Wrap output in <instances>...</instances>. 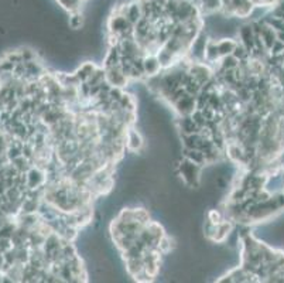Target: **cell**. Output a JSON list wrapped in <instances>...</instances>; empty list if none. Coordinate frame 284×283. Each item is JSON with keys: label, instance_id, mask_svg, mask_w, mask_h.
I'll list each match as a JSON object with an SVG mask.
<instances>
[{"label": "cell", "instance_id": "6da1fadb", "mask_svg": "<svg viewBox=\"0 0 284 283\" xmlns=\"http://www.w3.org/2000/svg\"><path fill=\"white\" fill-rule=\"evenodd\" d=\"M199 169H201V166L192 163L191 160H188L186 157H184V160L178 165L180 176L183 177V181L186 183L187 186L189 187H194L199 184Z\"/></svg>", "mask_w": 284, "mask_h": 283}, {"label": "cell", "instance_id": "7a4b0ae2", "mask_svg": "<svg viewBox=\"0 0 284 283\" xmlns=\"http://www.w3.org/2000/svg\"><path fill=\"white\" fill-rule=\"evenodd\" d=\"M187 71L201 87H204L205 84H208L211 79L214 78V72L208 68L205 64H201V62H189Z\"/></svg>", "mask_w": 284, "mask_h": 283}, {"label": "cell", "instance_id": "3957f363", "mask_svg": "<svg viewBox=\"0 0 284 283\" xmlns=\"http://www.w3.org/2000/svg\"><path fill=\"white\" fill-rule=\"evenodd\" d=\"M173 105L176 107V111L180 113V116L191 115L196 109V97H192V95H189V94H186L184 97L177 99Z\"/></svg>", "mask_w": 284, "mask_h": 283}, {"label": "cell", "instance_id": "277c9868", "mask_svg": "<svg viewBox=\"0 0 284 283\" xmlns=\"http://www.w3.org/2000/svg\"><path fill=\"white\" fill-rule=\"evenodd\" d=\"M143 69H144L146 77H154V75L160 74V71L163 69V65L157 57V54H147L143 57Z\"/></svg>", "mask_w": 284, "mask_h": 283}, {"label": "cell", "instance_id": "5b68a950", "mask_svg": "<svg viewBox=\"0 0 284 283\" xmlns=\"http://www.w3.org/2000/svg\"><path fill=\"white\" fill-rule=\"evenodd\" d=\"M106 81L112 87H118V88H123L126 87L129 82V78L122 72L120 65L113 67V68L106 69Z\"/></svg>", "mask_w": 284, "mask_h": 283}, {"label": "cell", "instance_id": "8992f818", "mask_svg": "<svg viewBox=\"0 0 284 283\" xmlns=\"http://www.w3.org/2000/svg\"><path fill=\"white\" fill-rule=\"evenodd\" d=\"M144 146V140L142 135L139 133L138 130L130 129L128 130V136H126V149L130 150L132 153H139Z\"/></svg>", "mask_w": 284, "mask_h": 283}, {"label": "cell", "instance_id": "52a82bcc", "mask_svg": "<svg viewBox=\"0 0 284 283\" xmlns=\"http://www.w3.org/2000/svg\"><path fill=\"white\" fill-rule=\"evenodd\" d=\"M178 126L181 130V135H191V133H198L199 132V126L195 123V120L192 119L191 115L180 117Z\"/></svg>", "mask_w": 284, "mask_h": 283}, {"label": "cell", "instance_id": "ba28073f", "mask_svg": "<svg viewBox=\"0 0 284 283\" xmlns=\"http://www.w3.org/2000/svg\"><path fill=\"white\" fill-rule=\"evenodd\" d=\"M125 16L128 17V20L133 26H136L139 21L143 19V10H142L140 3L139 1H133V3L128 4V9H126V14Z\"/></svg>", "mask_w": 284, "mask_h": 283}, {"label": "cell", "instance_id": "9c48e42d", "mask_svg": "<svg viewBox=\"0 0 284 283\" xmlns=\"http://www.w3.org/2000/svg\"><path fill=\"white\" fill-rule=\"evenodd\" d=\"M184 157L191 160L192 163H195L198 166H204L206 165V159H205V153L199 149H186L184 147Z\"/></svg>", "mask_w": 284, "mask_h": 283}, {"label": "cell", "instance_id": "30bf717a", "mask_svg": "<svg viewBox=\"0 0 284 283\" xmlns=\"http://www.w3.org/2000/svg\"><path fill=\"white\" fill-rule=\"evenodd\" d=\"M237 41L234 39H221L218 40V50H219V56L221 58L225 56H231L235 50Z\"/></svg>", "mask_w": 284, "mask_h": 283}, {"label": "cell", "instance_id": "8fae6325", "mask_svg": "<svg viewBox=\"0 0 284 283\" xmlns=\"http://www.w3.org/2000/svg\"><path fill=\"white\" fill-rule=\"evenodd\" d=\"M96 68H98V67H96L94 62H85V64H82V65L75 71V75L78 77L81 82H87Z\"/></svg>", "mask_w": 284, "mask_h": 283}, {"label": "cell", "instance_id": "7c38bea8", "mask_svg": "<svg viewBox=\"0 0 284 283\" xmlns=\"http://www.w3.org/2000/svg\"><path fill=\"white\" fill-rule=\"evenodd\" d=\"M82 23H84L82 16L77 11H72V16L69 17V27L74 30H78L82 27Z\"/></svg>", "mask_w": 284, "mask_h": 283}, {"label": "cell", "instance_id": "4fadbf2b", "mask_svg": "<svg viewBox=\"0 0 284 283\" xmlns=\"http://www.w3.org/2000/svg\"><path fill=\"white\" fill-rule=\"evenodd\" d=\"M20 53H21V58L23 61H33V59H37V54H36V51H33L31 49H21L20 50Z\"/></svg>", "mask_w": 284, "mask_h": 283}]
</instances>
